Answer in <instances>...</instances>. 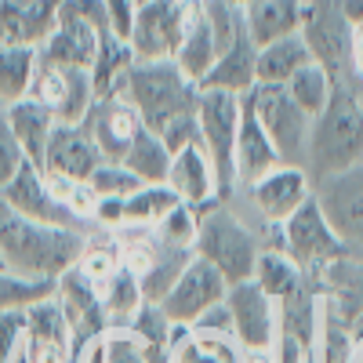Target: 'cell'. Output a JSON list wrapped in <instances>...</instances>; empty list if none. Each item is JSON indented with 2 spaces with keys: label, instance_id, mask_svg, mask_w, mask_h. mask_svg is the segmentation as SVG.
<instances>
[{
  "label": "cell",
  "instance_id": "6da1fadb",
  "mask_svg": "<svg viewBox=\"0 0 363 363\" xmlns=\"http://www.w3.org/2000/svg\"><path fill=\"white\" fill-rule=\"evenodd\" d=\"M262 251H287L284 225L265 222L240 189L225 200L200 207L196 258L211 262L229 284L251 280Z\"/></svg>",
  "mask_w": 363,
  "mask_h": 363
},
{
  "label": "cell",
  "instance_id": "7a4b0ae2",
  "mask_svg": "<svg viewBox=\"0 0 363 363\" xmlns=\"http://www.w3.org/2000/svg\"><path fill=\"white\" fill-rule=\"evenodd\" d=\"M87 236L73 229L40 225L0 196V262L26 280H58L84 255Z\"/></svg>",
  "mask_w": 363,
  "mask_h": 363
},
{
  "label": "cell",
  "instance_id": "3957f363",
  "mask_svg": "<svg viewBox=\"0 0 363 363\" xmlns=\"http://www.w3.org/2000/svg\"><path fill=\"white\" fill-rule=\"evenodd\" d=\"M363 160V87L356 84H335L330 102L313 120L309 138V160L306 171L313 186L320 178L345 171Z\"/></svg>",
  "mask_w": 363,
  "mask_h": 363
},
{
  "label": "cell",
  "instance_id": "277c9868",
  "mask_svg": "<svg viewBox=\"0 0 363 363\" xmlns=\"http://www.w3.org/2000/svg\"><path fill=\"white\" fill-rule=\"evenodd\" d=\"M116 95H124L138 109L145 131L164 135L174 120L196 113L200 84H193L171 58H164V62H142L138 58V62L128 69L124 84L116 87Z\"/></svg>",
  "mask_w": 363,
  "mask_h": 363
},
{
  "label": "cell",
  "instance_id": "5b68a950",
  "mask_svg": "<svg viewBox=\"0 0 363 363\" xmlns=\"http://www.w3.org/2000/svg\"><path fill=\"white\" fill-rule=\"evenodd\" d=\"M244 106L265 128L269 142L277 145L280 160L306 167L309 138H313V116L287 95V87H280V84H255L244 95Z\"/></svg>",
  "mask_w": 363,
  "mask_h": 363
},
{
  "label": "cell",
  "instance_id": "8992f818",
  "mask_svg": "<svg viewBox=\"0 0 363 363\" xmlns=\"http://www.w3.org/2000/svg\"><path fill=\"white\" fill-rule=\"evenodd\" d=\"M200 145L207 149L211 164L218 174V200L236 193V138H240V120H244V99L229 91H203L200 87Z\"/></svg>",
  "mask_w": 363,
  "mask_h": 363
},
{
  "label": "cell",
  "instance_id": "52a82bcc",
  "mask_svg": "<svg viewBox=\"0 0 363 363\" xmlns=\"http://www.w3.org/2000/svg\"><path fill=\"white\" fill-rule=\"evenodd\" d=\"M200 15V0H138V18L131 29V51L142 62H164L182 48L193 18Z\"/></svg>",
  "mask_w": 363,
  "mask_h": 363
},
{
  "label": "cell",
  "instance_id": "ba28073f",
  "mask_svg": "<svg viewBox=\"0 0 363 363\" xmlns=\"http://www.w3.org/2000/svg\"><path fill=\"white\" fill-rule=\"evenodd\" d=\"M301 40L309 44L313 62L323 66L335 84H352L349 77V40L352 22L342 11V0H306L301 15Z\"/></svg>",
  "mask_w": 363,
  "mask_h": 363
},
{
  "label": "cell",
  "instance_id": "9c48e42d",
  "mask_svg": "<svg viewBox=\"0 0 363 363\" xmlns=\"http://www.w3.org/2000/svg\"><path fill=\"white\" fill-rule=\"evenodd\" d=\"M29 99L48 106L58 124H84L87 109L99 99V91H95V80H91V69L58 66V62H44L40 58Z\"/></svg>",
  "mask_w": 363,
  "mask_h": 363
},
{
  "label": "cell",
  "instance_id": "30bf717a",
  "mask_svg": "<svg viewBox=\"0 0 363 363\" xmlns=\"http://www.w3.org/2000/svg\"><path fill=\"white\" fill-rule=\"evenodd\" d=\"M313 196L330 229L342 236V244L363 251V160L320 178L313 186Z\"/></svg>",
  "mask_w": 363,
  "mask_h": 363
},
{
  "label": "cell",
  "instance_id": "8fae6325",
  "mask_svg": "<svg viewBox=\"0 0 363 363\" xmlns=\"http://www.w3.org/2000/svg\"><path fill=\"white\" fill-rule=\"evenodd\" d=\"M225 306L233 316V335L247 352H265L280 338V306L255 280H240L229 287Z\"/></svg>",
  "mask_w": 363,
  "mask_h": 363
},
{
  "label": "cell",
  "instance_id": "7c38bea8",
  "mask_svg": "<svg viewBox=\"0 0 363 363\" xmlns=\"http://www.w3.org/2000/svg\"><path fill=\"white\" fill-rule=\"evenodd\" d=\"M284 247H287V255H291L301 269H306V272L327 265L330 258H338V255H345V251H356V247L342 244V236L330 229V222L323 218L316 196H313L306 207H298L294 215L284 222Z\"/></svg>",
  "mask_w": 363,
  "mask_h": 363
},
{
  "label": "cell",
  "instance_id": "4fadbf2b",
  "mask_svg": "<svg viewBox=\"0 0 363 363\" xmlns=\"http://www.w3.org/2000/svg\"><path fill=\"white\" fill-rule=\"evenodd\" d=\"M0 196H4L18 215H26V218H33V222H40V225H55V229H73V233H84V236H95L99 229L91 225V222H84V218H77L69 207H62L55 196H51V189H48V182H44V171L37 167V164H26L4 189H0Z\"/></svg>",
  "mask_w": 363,
  "mask_h": 363
},
{
  "label": "cell",
  "instance_id": "5bb4252c",
  "mask_svg": "<svg viewBox=\"0 0 363 363\" xmlns=\"http://www.w3.org/2000/svg\"><path fill=\"white\" fill-rule=\"evenodd\" d=\"M229 287H233V284H229L211 262L193 258L186 269H182V277L174 280V287L167 291V298L160 301V306H164V313H167L174 323L193 327L207 309L222 306L225 294H229Z\"/></svg>",
  "mask_w": 363,
  "mask_h": 363
},
{
  "label": "cell",
  "instance_id": "9a60e30c",
  "mask_svg": "<svg viewBox=\"0 0 363 363\" xmlns=\"http://www.w3.org/2000/svg\"><path fill=\"white\" fill-rule=\"evenodd\" d=\"M240 193L247 196V203L258 211L265 222L284 225L298 207H306L313 200V178H309L306 167H298V164H280V167H272L269 174H262L255 186L240 189Z\"/></svg>",
  "mask_w": 363,
  "mask_h": 363
},
{
  "label": "cell",
  "instance_id": "2e32d148",
  "mask_svg": "<svg viewBox=\"0 0 363 363\" xmlns=\"http://www.w3.org/2000/svg\"><path fill=\"white\" fill-rule=\"evenodd\" d=\"M84 131L91 135V142L99 145V153L106 160H124L128 149L135 145V138L145 131L138 109L124 99V95H99L95 106L84 116Z\"/></svg>",
  "mask_w": 363,
  "mask_h": 363
},
{
  "label": "cell",
  "instance_id": "e0dca14e",
  "mask_svg": "<svg viewBox=\"0 0 363 363\" xmlns=\"http://www.w3.org/2000/svg\"><path fill=\"white\" fill-rule=\"evenodd\" d=\"M26 363H77L73 327L58 306V298H44L26 309Z\"/></svg>",
  "mask_w": 363,
  "mask_h": 363
},
{
  "label": "cell",
  "instance_id": "ac0fdd59",
  "mask_svg": "<svg viewBox=\"0 0 363 363\" xmlns=\"http://www.w3.org/2000/svg\"><path fill=\"white\" fill-rule=\"evenodd\" d=\"M309 277L342 320L356 323L363 316V251H345L327 265L313 269Z\"/></svg>",
  "mask_w": 363,
  "mask_h": 363
},
{
  "label": "cell",
  "instance_id": "d6986e66",
  "mask_svg": "<svg viewBox=\"0 0 363 363\" xmlns=\"http://www.w3.org/2000/svg\"><path fill=\"white\" fill-rule=\"evenodd\" d=\"M102 164H106V157L99 153V145L91 142L84 124H58L51 131V142H48L40 171L66 174L73 182H91V174H95Z\"/></svg>",
  "mask_w": 363,
  "mask_h": 363
},
{
  "label": "cell",
  "instance_id": "ffe728a7",
  "mask_svg": "<svg viewBox=\"0 0 363 363\" xmlns=\"http://www.w3.org/2000/svg\"><path fill=\"white\" fill-rule=\"evenodd\" d=\"M167 186L178 193L182 203H189L196 211L218 200V174H215V164H211L207 149L200 142L178 149V153L171 157Z\"/></svg>",
  "mask_w": 363,
  "mask_h": 363
},
{
  "label": "cell",
  "instance_id": "44dd1931",
  "mask_svg": "<svg viewBox=\"0 0 363 363\" xmlns=\"http://www.w3.org/2000/svg\"><path fill=\"white\" fill-rule=\"evenodd\" d=\"M62 0H0V44L37 48L51 37Z\"/></svg>",
  "mask_w": 363,
  "mask_h": 363
},
{
  "label": "cell",
  "instance_id": "7402d4cb",
  "mask_svg": "<svg viewBox=\"0 0 363 363\" xmlns=\"http://www.w3.org/2000/svg\"><path fill=\"white\" fill-rule=\"evenodd\" d=\"M258 84V44L251 40V33L244 29L222 55L215 69L203 77V91H229V95H240L244 99L247 91Z\"/></svg>",
  "mask_w": 363,
  "mask_h": 363
},
{
  "label": "cell",
  "instance_id": "603a6c76",
  "mask_svg": "<svg viewBox=\"0 0 363 363\" xmlns=\"http://www.w3.org/2000/svg\"><path fill=\"white\" fill-rule=\"evenodd\" d=\"M106 33H99L95 26L77 22V18H58L51 37L40 44V58L44 62H58V66H77V69H91L95 55Z\"/></svg>",
  "mask_w": 363,
  "mask_h": 363
},
{
  "label": "cell",
  "instance_id": "cb8c5ba5",
  "mask_svg": "<svg viewBox=\"0 0 363 363\" xmlns=\"http://www.w3.org/2000/svg\"><path fill=\"white\" fill-rule=\"evenodd\" d=\"M0 120H4L8 131L15 135V142L22 145L26 160H29V164H37V167H44V153H48L51 131L58 128V120L51 116V109L40 106L37 99H22V102L8 106Z\"/></svg>",
  "mask_w": 363,
  "mask_h": 363
},
{
  "label": "cell",
  "instance_id": "d4e9b609",
  "mask_svg": "<svg viewBox=\"0 0 363 363\" xmlns=\"http://www.w3.org/2000/svg\"><path fill=\"white\" fill-rule=\"evenodd\" d=\"M280 153L269 142L265 128L255 120V113L244 106V120H240V138H236V189H247L262 174H269L272 167H280Z\"/></svg>",
  "mask_w": 363,
  "mask_h": 363
},
{
  "label": "cell",
  "instance_id": "484cf974",
  "mask_svg": "<svg viewBox=\"0 0 363 363\" xmlns=\"http://www.w3.org/2000/svg\"><path fill=\"white\" fill-rule=\"evenodd\" d=\"M301 15H306V0H255L244 11V26L251 40L265 48V44L301 33Z\"/></svg>",
  "mask_w": 363,
  "mask_h": 363
},
{
  "label": "cell",
  "instance_id": "4316f807",
  "mask_svg": "<svg viewBox=\"0 0 363 363\" xmlns=\"http://www.w3.org/2000/svg\"><path fill=\"white\" fill-rule=\"evenodd\" d=\"M218 55H222V44H218L215 29H211V22H207V11H203V4H200V15L193 18L186 40H182V48H178V55H174V66L186 73L193 84H203V77L215 69Z\"/></svg>",
  "mask_w": 363,
  "mask_h": 363
},
{
  "label": "cell",
  "instance_id": "83f0119b",
  "mask_svg": "<svg viewBox=\"0 0 363 363\" xmlns=\"http://www.w3.org/2000/svg\"><path fill=\"white\" fill-rule=\"evenodd\" d=\"M40 66V51L26 44H0V109L29 99Z\"/></svg>",
  "mask_w": 363,
  "mask_h": 363
},
{
  "label": "cell",
  "instance_id": "f1b7e54d",
  "mask_svg": "<svg viewBox=\"0 0 363 363\" xmlns=\"http://www.w3.org/2000/svg\"><path fill=\"white\" fill-rule=\"evenodd\" d=\"M352 349H356L352 323L342 320L320 294V323H316V338L309 345V363H349Z\"/></svg>",
  "mask_w": 363,
  "mask_h": 363
},
{
  "label": "cell",
  "instance_id": "f546056e",
  "mask_svg": "<svg viewBox=\"0 0 363 363\" xmlns=\"http://www.w3.org/2000/svg\"><path fill=\"white\" fill-rule=\"evenodd\" d=\"M306 66H313V51H309L306 40H301V33L258 48V84H280L284 87Z\"/></svg>",
  "mask_w": 363,
  "mask_h": 363
},
{
  "label": "cell",
  "instance_id": "4dcf8cb0",
  "mask_svg": "<svg viewBox=\"0 0 363 363\" xmlns=\"http://www.w3.org/2000/svg\"><path fill=\"white\" fill-rule=\"evenodd\" d=\"M99 298H102V313H106L109 330L131 327V323H135V316H138V309L145 306L142 284H138V277H135V272H131L128 265H120V269L113 272L109 284L99 291Z\"/></svg>",
  "mask_w": 363,
  "mask_h": 363
},
{
  "label": "cell",
  "instance_id": "1f68e13d",
  "mask_svg": "<svg viewBox=\"0 0 363 363\" xmlns=\"http://www.w3.org/2000/svg\"><path fill=\"white\" fill-rule=\"evenodd\" d=\"M251 280L272 301H284V298H291L301 284H306V269H301L287 251H262L258 255V265L251 272Z\"/></svg>",
  "mask_w": 363,
  "mask_h": 363
},
{
  "label": "cell",
  "instance_id": "d6a6232c",
  "mask_svg": "<svg viewBox=\"0 0 363 363\" xmlns=\"http://www.w3.org/2000/svg\"><path fill=\"white\" fill-rule=\"evenodd\" d=\"M171 149H167V142L160 138V135H153V131H142L138 138H135V145L128 149V157L120 160L124 164L142 186H164L167 182V171H171Z\"/></svg>",
  "mask_w": 363,
  "mask_h": 363
},
{
  "label": "cell",
  "instance_id": "836d02e7",
  "mask_svg": "<svg viewBox=\"0 0 363 363\" xmlns=\"http://www.w3.org/2000/svg\"><path fill=\"white\" fill-rule=\"evenodd\" d=\"M135 62H138V58H135L131 44L120 40V37H113V33H106L102 44H99V55H95V66H91L95 91H99V95H113V91L124 84V77H128V69H131Z\"/></svg>",
  "mask_w": 363,
  "mask_h": 363
},
{
  "label": "cell",
  "instance_id": "e575fe53",
  "mask_svg": "<svg viewBox=\"0 0 363 363\" xmlns=\"http://www.w3.org/2000/svg\"><path fill=\"white\" fill-rule=\"evenodd\" d=\"M77 363H149V352L131 327H120V330H106L102 338L91 342Z\"/></svg>",
  "mask_w": 363,
  "mask_h": 363
},
{
  "label": "cell",
  "instance_id": "d590c367",
  "mask_svg": "<svg viewBox=\"0 0 363 363\" xmlns=\"http://www.w3.org/2000/svg\"><path fill=\"white\" fill-rule=\"evenodd\" d=\"M58 280H26L11 269H0V313H26L44 298H55Z\"/></svg>",
  "mask_w": 363,
  "mask_h": 363
},
{
  "label": "cell",
  "instance_id": "8d00e7d4",
  "mask_svg": "<svg viewBox=\"0 0 363 363\" xmlns=\"http://www.w3.org/2000/svg\"><path fill=\"white\" fill-rule=\"evenodd\" d=\"M178 203L182 200L167 182L164 186H142L128 196V225H153L157 229Z\"/></svg>",
  "mask_w": 363,
  "mask_h": 363
},
{
  "label": "cell",
  "instance_id": "74e56055",
  "mask_svg": "<svg viewBox=\"0 0 363 363\" xmlns=\"http://www.w3.org/2000/svg\"><path fill=\"white\" fill-rule=\"evenodd\" d=\"M287 95L301 106V109H306L313 120L323 113V106L330 102V91H335V80H330V73L323 69V66H306V69H301V73H294L287 84Z\"/></svg>",
  "mask_w": 363,
  "mask_h": 363
},
{
  "label": "cell",
  "instance_id": "f35d334b",
  "mask_svg": "<svg viewBox=\"0 0 363 363\" xmlns=\"http://www.w3.org/2000/svg\"><path fill=\"white\" fill-rule=\"evenodd\" d=\"M131 330H135V335H138L149 349H167L171 330H174V320L164 313L160 301H145V306L138 309V316H135V323H131Z\"/></svg>",
  "mask_w": 363,
  "mask_h": 363
},
{
  "label": "cell",
  "instance_id": "ab89813d",
  "mask_svg": "<svg viewBox=\"0 0 363 363\" xmlns=\"http://www.w3.org/2000/svg\"><path fill=\"white\" fill-rule=\"evenodd\" d=\"M91 189H95V196H120V200H128L135 189H142V182L120 164V160H106L95 174H91L87 182Z\"/></svg>",
  "mask_w": 363,
  "mask_h": 363
},
{
  "label": "cell",
  "instance_id": "60d3db41",
  "mask_svg": "<svg viewBox=\"0 0 363 363\" xmlns=\"http://www.w3.org/2000/svg\"><path fill=\"white\" fill-rule=\"evenodd\" d=\"M157 233L167 240V244H178V247H189L196 251V233H200V211L189 207V203H178L171 215L157 225Z\"/></svg>",
  "mask_w": 363,
  "mask_h": 363
},
{
  "label": "cell",
  "instance_id": "b9f144b4",
  "mask_svg": "<svg viewBox=\"0 0 363 363\" xmlns=\"http://www.w3.org/2000/svg\"><path fill=\"white\" fill-rule=\"evenodd\" d=\"M26 345V313H0V363H15Z\"/></svg>",
  "mask_w": 363,
  "mask_h": 363
},
{
  "label": "cell",
  "instance_id": "7bdbcfd3",
  "mask_svg": "<svg viewBox=\"0 0 363 363\" xmlns=\"http://www.w3.org/2000/svg\"><path fill=\"white\" fill-rule=\"evenodd\" d=\"M26 164H29V160H26V153H22V145L15 142V135L8 131L4 120H0V189H4Z\"/></svg>",
  "mask_w": 363,
  "mask_h": 363
},
{
  "label": "cell",
  "instance_id": "ee69618b",
  "mask_svg": "<svg viewBox=\"0 0 363 363\" xmlns=\"http://www.w3.org/2000/svg\"><path fill=\"white\" fill-rule=\"evenodd\" d=\"M106 15H109V33L120 40H131V29L138 18V0H106Z\"/></svg>",
  "mask_w": 363,
  "mask_h": 363
},
{
  "label": "cell",
  "instance_id": "f6af8a7d",
  "mask_svg": "<svg viewBox=\"0 0 363 363\" xmlns=\"http://www.w3.org/2000/svg\"><path fill=\"white\" fill-rule=\"evenodd\" d=\"M349 77L356 87H363V22L352 26V40H349Z\"/></svg>",
  "mask_w": 363,
  "mask_h": 363
},
{
  "label": "cell",
  "instance_id": "bcb514c9",
  "mask_svg": "<svg viewBox=\"0 0 363 363\" xmlns=\"http://www.w3.org/2000/svg\"><path fill=\"white\" fill-rule=\"evenodd\" d=\"M193 327H203V330H222V335H233V316H229V306L222 301V306H215V309H207Z\"/></svg>",
  "mask_w": 363,
  "mask_h": 363
},
{
  "label": "cell",
  "instance_id": "7dc6e473",
  "mask_svg": "<svg viewBox=\"0 0 363 363\" xmlns=\"http://www.w3.org/2000/svg\"><path fill=\"white\" fill-rule=\"evenodd\" d=\"M342 11H345V18L356 26V22H363V0H342Z\"/></svg>",
  "mask_w": 363,
  "mask_h": 363
},
{
  "label": "cell",
  "instance_id": "c3c4849f",
  "mask_svg": "<svg viewBox=\"0 0 363 363\" xmlns=\"http://www.w3.org/2000/svg\"><path fill=\"white\" fill-rule=\"evenodd\" d=\"M349 363H363V335H356V349H352V359Z\"/></svg>",
  "mask_w": 363,
  "mask_h": 363
},
{
  "label": "cell",
  "instance_id": "681fc988",
  "mask_svg": "<svg viewBox=\"0 0 363 363\" xmlns=\"http://www.w3.org/2000/svg\"><path fill=\"white\" fill-rule=\"evenodd\" d=\"M229 4H233V8H240V11H247V8L255 4V0H229Z\"/></svg>",
  "mask_w": 363,
  "mask_h": 363
},
{
  "label": "cell",
  "instance_id": "f907efd6",
  "mask_svg": "<svg viewBox=\"0 0 363 363\" xmlns=\"http://www.w3.org/2000/svg\"><path fill=\"white\" fill-rule=\"evenodd\" d=\"M0 269H4V262H0Z\"/></svg>",
  "mask_w": 363,
  "mask_h": 363
},
{
  "label": "cell",
  "instance_id": "816d5d0a",
  "mask_svg": "<svg viewBox=\"0 0 363 363\" xmlns=\"http://www.w3.org/2000/svg\"><path fill=\"white\" fill-rule=\"evenodd\" d=\"M0 116H4V109H0Z\"/></svg>",
  "mask_w": 363,
  "mask_h": 363
},
{
  "label": "cell",
  "instance_id": "f5cc1de1",
  "mask_svg": "<svg viewBox=\"0 0 363 363\" xmlns=\"http://www.w3.org/2000/svg\"><path fill=\"white\" fill-rule=\"evenodd\" d=\"M200 4H203V0H200Z\"/></svg>",
  "mask_w": 363,
  "mask_h": 363
}]
</instances>
